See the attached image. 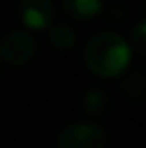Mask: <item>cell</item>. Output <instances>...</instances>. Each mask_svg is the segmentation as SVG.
I'll return each mask as SVG.
<instances>
[{"label": "cell", "mask_w": 146, "mask_h": 148, "mask_svg": "<svg viewBox=\"0 0 146 148\" xmlns=\"http://www.w3.org/2000/svg\"><path fill=\"white\" fill-rule=\"evenodd\" d=\"M36 53V41L26 32L13 30L0 40V56L11 66H23Z\"/></svg>", "instance_id": "3"}, {"label": "cell", "mask_w": 146, "mask_h": 148, "mask_svg": "<svg viewBox=\"0 0 146 148\" xmlns=\"http://www.w3.org/2000/svg\"><path fill=\"white\" fill-rule=\"evenodd\" d=\"M51 43L56 49H71L75 43V32L68 25H56L51 28Z\"/></svg>", "instance_id": "8"}, {"label": "cell", "mask_w": 146, "mask_h": 148, "mask_svg": "<svg viewBox=\"0 0 146 148\" xmlns=\"http://www.w3.org/2000/svg\"><path fill=\"white\" fill-rule=\"evenodd\" d=\"M19 15L26 28L45 30L55 19V6L51 0H21Z\"/></svg>", "instance_id": "4"}, {"label": "cell", "mask_w": 146, "mask_h": 148, "mask_svg": "<svg viewBox=\"0 0 146 148\" xmlns=\"http://www.w3.org/2000/svg\"><path fill=\"white\" fill-rule=\"evenodd\" d=\"M64 10L77 21H88L96 17L103 8V0H62Z\"/></svg>", "instance_id": "5"}, {"label": "cell", "mask_w": 146, "mask_h": 148, "mask_svg": "<svg viewBox=\"0 0 146 148\" xmlns=\"http://www.w3.org/2000/svg\"><path fill=\"white\" fill-rule=\"evenodd\" d=\"M84 60L92 73L103 79L118 77L128 69L131 60V47L122 36L114 32L96 34L84 49Z\"/></svg>", "instance_id": "1"}, {"label": "cell", "mask_w": 146, "mask_h": 148, "mask_svg": "<svg viewBox=\"0 0 146 148\" xmlns=\"http://www.w3.org/2000/svg\"><path fill=\"white\" fill-rule=\"evenodd\" d=\"M84 109L92 116H103L111 109L109 96L103 90H88L84 96Z\"/></svg>", "instance_id": "6"}, {"label": "cell", "mask_w": 146, "mask_h": 148, "mask_svg": "<svg viewBox=\"0 0 146 148\" xmlns=\"http://www.w3.org/2000/svg\"><path fill=\"white\" fill-rule=\"evenodd\" d=\"M105 130L96 124H71L58 135V148H103Z\"/></svg>", "instance_id": "2"}, {"label": "cell", "mask_w": 146, "mask_h": 148, "mask_svg": "<svg viewBox=\"0 0 146 148\" xmlns=\"http://www.w3.org/2000/svg\"><path fill=\"white\" fill-rule=\"evenodd\" d=\"M144 15H146V4H144Z\"/></svg>", "instance_id": "10"}, {"label": "cell", "mask_w": 146, "mask_h": 148, "mask_svg": "<svg viewBox=\"0 0 146 148\" xmlns=\"http://www.w3.org/2000/svg\"><path fill=\"white\" fill-rule=\"evenodd\" d=\"M131 47L137 54L146 56V21L139 23L131 32Z\"/></svg>", "instance_id": "9"}, {"label": "cell", "mask_w": 146, "mask_h": 148, "mask_svg": "<svg viewBox=\"0 0 146 148\" xmlns=\"http://www.w3.org/2000/svg\"><path fill=\"white\" fill-rule=\"evenodd\" d=\"M122 88H124L128 98H131L135 101L144 99L146 98V75H143V73H133L131 77H128L124 81Z\"/></svg>", "instance_id": "7"}]
</instances>
